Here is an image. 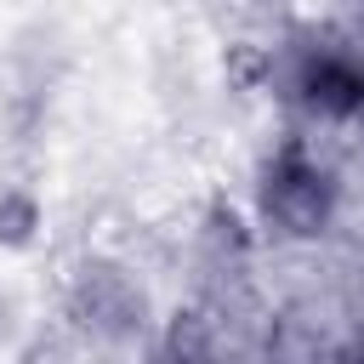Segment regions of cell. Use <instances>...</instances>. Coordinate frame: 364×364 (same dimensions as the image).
Segmentation results:
<instances>
[{
  "instance_id": "3",
  "label": "cell",
  "mask_w": 364,
  "mask_h": 364,
  "mask_svg": "<svg viewBox=\"0 0 364 364\" xmlns=\"http://www.w3.org/2000/svg\"><path fill=\"white\" fill-rule=\"evenodd\" d=\"M296 97L324 114V119H353L364 114V57L347 46H318L296 68Z\"/></svg>"
},
{
  "instance_id": "4",
  "label": "cell",
  "mask_w": 364,
  "mask_h": 364,
  "mask_svg": "<svg viewBox=\"0 0 364 364\" xmlns=\"http://www.w3.org/2000/svg\"><path fill=\"white\" fill-rule=\"evenodd\" d=\"M34 233H40V199L23 193V188H6L0 193V245L6 250H23Z\"/></svg>"
},
{
  "instance_id": "5",
  "label": "cell",
  "mask_w": 364,
  "mask_h": 364,
  "mask_svg": "<svg viewBox=\"0 0 364 364\" xmlns=\"http://www.w3.org/2000/svg\"><path fill=\"white\" fill-rule=\"evenodd\" d=\"M159 364H205V358H193V353H182V347H171V353H165Z\"/></svg>"
},
{
  "instance_id": "2",
  "label": "cell",
  "mask_w": 364,
  "mask_h": 364,
  "mask_svg": "<svg viewBox=\"0 0 364 364\" xmlns=\"http://www.w3.org/2000/svg\"><path fill=\"white\" fill-rule=\"evenodd\" d=\"M74 313H80V324H85L91 336L125 341V336L142 330L148 296H142V290L131 284V273H119V267H85L80 284H74Z\"/></svg>"
},
{
  "instance_id": "1",
  "label": "cell",
  "mask_w": 364,
  "mask_h": 364,
  "mask_svg": "<svg viewBox=\"0 0 364 364\" xmlns=\"http://www.w3.org/2000/svg\"><path fill=\"white\" fill-rule=\"evenodd\" d=\"M330 205H336V188H330V171L290 136L267 171H262V216L279 228V233H318L330 222Z\"/></svg>"
}]
</instances>
